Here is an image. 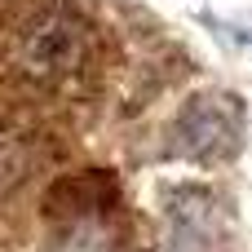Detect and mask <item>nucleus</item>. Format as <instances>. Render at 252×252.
Listing matches in <instances>:
<instances>
[{
	"label": "nucleus",
	"instance_id": "4",
	"mask_svg": "<svg viewBox=\"0 0 252 252\" xmlns=\"http://www.w3.org/2000/svg\"><path fill=\"white\" fill-rule=\"evenodd\" d=\"M53 252H120V230L111 226L106 208L84 195L75 204V213H66Z\"/></svg>",
	"mask_w": 252,
	"mask_h": 252
},
{
	"label": "nucleus",
	"instance_id": "2",
	"mask_svg": "<svg viewBox=\"0 0 252 252\" xmlns=\"http://www.w3.org/2000/svg\"><path fill=\"white\" fill-rule=\"evenodd\" d=\"M244 133V102L230 93H199L190 97L168 133V151L177 159H213L230 155Z\"/></svg>",
	"mask_w": 252,
	"mask_h": 252
},
{
	"label": "nucleus",
	"instance_id": "1",
	"mask_svg": "<svg viewBox=\"0 0 252 252\" xmlns=\"http://www.w3.org/2000/svg\"><path fill=\"white\" fill-rule=\"evenodd\" d=\"M4 62L22 84H31L40 93L71 89L84 80V71L93 62V31L66 4H53V0L35 4L9 27Z\"/></svg>",
	"mask_w": 252,
	"mask_h": 252
},
{
	"label": "nucleus",
	"instance_id": "3",
	"mask_svg": "<svg viewBox=\"0 0 252 252\" xmlns=\"http://www.w3.org/2000/svg\"><path fill=\"white\" fill-rule=\"evenodd\" d=\"M164 248L208 252L217 239V195L208 186H173L164 199Z\"/></svg>",
	"mask_w": 252,
	"mask_h": 252
},
{
	"label": "nucleus",
	"instance_id": "5",
	"mask_svg": "<svg viewBox=\"0 0 252 252\" xmlns=\"http://www.w3.org/2000/svg\"><path fill=\"white\" fill-rule=\"evenodd\" d=\"M35 164H40V146H35V137H31L27 128H18V124L0 120V204H4L18 186L31 182Z\"/></svg>",
	"mask_w": 252,
	"mask_h": 252
}]
</instances>
